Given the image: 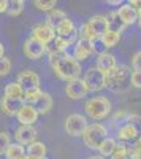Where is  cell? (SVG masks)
I'll list each match as a JSON object with an SVG mask.
<instances>
[{"instance_id":"cell-33","label":"cell","mask_w":141,"mask_h":159,"mask_svg":"<svg viewBox=\"0 0 141 159\" xmlns=\"http://www.w3.org/2000/svg\"><path fill=\"white\" fill-rule=\"evenodd\" d=\"M10 70H11V61L8 59V57H2L0 59V76H5V75H8L10 73Z\"/></svg>"},{"instance_id":"cell-11","label":"cell","mask_w":141,"mask_h":159,"mask_svg":"<svg viewBox=\"0 0 141 159\" xmlns=\"http://www.w3.org/2000/svg\"><path fill=\"white\" fill-rule=\"evenodd\" d=\"M36 137H38V132L33 126H21L15 132L16 143L22 145V147L24 145H30V143L36 142Z\"/></svg>"},{"instance_id":"cell-19","label":"cell","mask_w":141,"mask_h":159,"mask_svg":"<svg viewBox=\"0 0 141 159\" xmlns=\"http://www.w3.org/2000/svg\"><path fill=\"white\" fill-rule=\"evenodd\" d=\"M46 153H48V148H46V145L43 142H33L27 147V150H25V154H27L30 159L46 157Z\"/></svg>"},{"instance_id":"cell-39","label":"cell","mask_w":141,"mask_h":159,"mask_svg":"<svg viewBox=\"0 0 141 159\" xmlns=\"http://www.w3.org/2000/svg\"><path fill=\"white\" fill-rule=\"evenodd\" d=\"M129 159H141V150H138L136 147H130L129 148Z\"/></svg>"},{"instance_id":"cell-40","label":"cell","mask_w":141,"mask_h":159,"mask_svg":"<svg viewBox=\"0 0 141 159\" xmlns=\"http://www.w3.org/2000/svg\"><path fill=\"white\" fill-rule=\"evenodd\" d=\"M127 115L129 113H125V111H118L116 115H114V121H125V118H127Z\"/></svg>"},{"instance_id":"cell-45","label":"cell","mask_w":141,"mask_h":159,"mask_svg":"<svg viewBox=\"0 0 141 159\" xmlns=\"http://www.w3.org/2000/svg\"><path fill=\"white\" fill-rule=\"evenodd\" d=\"M87 159H105V157H101V156H91V157H87Z\"/></svg>"},{"instance_id":"cell-22","label":"cell","mask_w":141,"mask_h":159,"mask_svg":"<svg viewBox=\"0 0 141 159\" xmlns=\"http://www.w3.org/2000/svg\"><path fill=\"white\" fill-rule=\"evenodd\" d=\"M67 18H68V16H67L65 11H62V10H59V8H54V10H51V11L48 13L46 24L49 25V27L54 29L59 22H62L63 19H67Z\"/></svg>"},{"instance_id":"cell-1","label":"cell","mask_w":141,"mask_h":159,"mask_svg":"<svg viewBox=\"0 0 141 159\" xmlns=\"http://www.w3.org/2000/svg\"><path fill=\"white\" fill-rule=\"evenodd\" d=\"M51 65H53L54 73L67 83L71 81V80L79 78V75H81V64L73 56L67 54V52H62Z\"/></svg>"},{"instance_id":"cell-4","label":"cell","mask_w":141,"mask_h":159,"mask_svg":"<svg viewBox=\"0 0 141 159\" xmlns=\"http://www.w3.org/2000/svg\"><path fill=\"white\" fill-rule=\"evenodd\" d=\"M84 110L87 113V116H91L92 119L98 121V119H103L111 113V102L106 97H92L89 99L84 105Z\"/></svg>"},{"instance_id":"cell-12","label":"cell","mask_w":141,"mask_h":159,"mask_svg":"<svg viewBox=\"0 0 141 159\" xmlns=\"http://www.w3.org/2000/svg\"><path fill=\"white\" fill-rule=\"evenodd\" d=\"M24 91L32 89V88H40V76L32 70H24L18 75V81H16Z\"/></svg>"},{"instance_id":"cell-41","label":"cell","mask_w":141,"mask_h":159,"mask_svg":"<svg viewBox=\"0 0 141 159\" xmlns=\"http://www.w3.org/2000/svg\"><path fill=\"white\" fill-rule=\"evenodd\" d=\"M8 10V0H0V13H6Z\"/></svg>"},{"instance_id":"cell-21","label":"cell","mask_w":141,"mask_h":159,"mask_svg":"<svg viewBox=\"0 0 141 159\" xmlns=\"http://www.w3.org/2000/svg\"><path fill=\"white\" fill-rule=\"evenodd\" d=\"M106 19H108V30H113V32H118V34H121L127 25L121 21V18L118 16V11H111L109 15L106 16Z\"/></svg>"},{"instance_id":"cell-44","label":"cell","mask_w":141,"mask_h":159,"mask_svg":"<svg viewBox=\"0 0 141 159\" xmlns=\"http://www.w3.org/2000/svg\"><path fill=\"white\" fill-rule=\"evenodd\" d=\"M108 3H109V5H121V2H119V0H109Z\"/></svg>"},{"instance_id":"cell-47","label":"cell","mask_w":141,"mask_h":159,"mask_svg":"<svg viewBox=\"0 0 141 159\" xmlns=\"http://www.w3.org/2000/svg\"><path fill=\"white\" fill-rule=\"evenodd\" d=\"M41 159H46V157H41Z\"/></svg>"},{"instance_id":"cell-32","label":"cell","mask_w":141,"mask_h":159,"mask_svg":"<svg viewBox=\"0 0 141 159\" xmlns=\"http://www.w3.org/2000/svg\"><path fill=\"white\" fill-rule=\"evenodd\" d=\"M35 8L36 10H40V11H51V10H54L56 8V0H49V2H43V0H35L33 2Z\"/></svg>"},{"instance_id":"cell-46","label":"cell","mask_w":141,"mask_h":159,"mask_svg":"<svg viewBox=\"0 0 141 159\" xmlns=\"http://www.w3.org/2000/svg\"><path fill=\"white\" fill-rule=\"evenodd\" d=\"M19 159H30V157H29V156H27V154H24V156H21V157H19Z\"/></svg>"},{"instance_id":"cell-36","label":"cell","mask_w":141,"mask_h":159,"mask_svg":"<svg viewBox=\"0 0 141 159\" xmlns=\"http://www.w3.org/2000/svg\"><path fill=\"white\" fill-rule=\"evenodd\" d=\"M130 84H132L133 88L141 89V72H138V70H133V72H132V76H130Z\"/></svg>"},{"instance_id":"cell-24","label":"cell","mask_w":141,"mask_h":159,"mask_svg":"<svg viewBox=\"0 0 141 159\" xmlns=\"http://www.w3.org/2000/svg\"><path fill=\"white\" fill-rule=\"evenodd\" d=\"M8 99H24V89L18 83H8L5 86V96Z\"/></svg>"},{"instance_id":"cell-6","label":"cell","mask_w":141,"mask_h":159,"mask_svg":"<svg viewBox=\"0 0 141 159\" xmlns=\"http://www.w3.org/2000/svg\"><path fill=\"white\" fill-rule=\"evenodd\" d=\"M87 126L89 124H87L86 116H83L79 113L68 115L67 119H65V132L71 137H81Z\"/></svg>"},{"instance_id":"cell-5","label":"cell","mask_w":141,"mask_h":159,"mask_svg":"<svg viewBox=\"0 0 141 159\" xmlns=\"http://www.w3.org/2000/svg\"><path fill=\"white\" fill-rule=\"evenodd\" d=\"M83 81H84L87 91L98 92V91H101L103 88H106V73L98 70L97 67H91V69L86 72Z\"/></svg>"},{"instance_id":"cell-8","label":"cell","mask_w":141,"mask_h":159,"mask_svg":"<svg viewBox=\"0 0 141 159\" xmlns=\"http://www.w3.org/2000/svg\"><path fill=\"white\" fill-rule=\"evenodd\" d=\"M87 92L89 91H87V88H86V84H84V81L81 78L71 80V81H68L67 86H65V94L71 100H79V99L86 97Z\"/></svg>"},{"instance_id":"cell-17","label":"cell","mask_w":141,"mask_h":159,"mask_svg":"<svg viewBox=\"0 0 141 159\" xmlns=\"http://www.w3.org/2000/svg\"><path fill=\"white\" fill-rule=\"evenodd\" d=\"M116 57H114L111 52H101L97 57V69L101 70L103 73H108L109 70H113L116 67Z\"/></svg>"},{"instance_id":"cell-38","label":"cell","mask_w":141,"mask_h":159,"mask_svg":"<svg viewBox=\"0 0 141 159\" xmlns=\"http://www.w3.org/2000/svg\"><path fill=\"white\" fill-rule=\"evenodd\" d=\"M125 121H127V124L136 126V124H139V123H141V116H139V115H136V113H133V115H127Z\"/></svg>"},{"instance_id":"cell-35","label":"cell","mask_w":141,"mask_h":159,"mask_svg":"<svg viewBox=\"0 0 141 159\" xmlns=\"http://www.w3.org/2000/svg\"><path fill=\"white\" fill-rule=\"evenodd\" d=\"M91 43H92L94 52H97V54H101V52H106V48L103 46V43H101V40H100V37L94 38V40H92Z\"/></svg>"},{"instance_id":"cell-7","label":"cell","mask_w":141,"mask_h":159,"mask_svg":"<svg viewBox=\"0 0 141 159\" xmlns=\"http://www.w3.org/2000/svg\"><path fill=\"white\" fill-rule=\"evenodd\" d=\"M32 38L36 40V42H40L41 45L48 46L54 42L56 38V30L53 27H49V25L45 22V24H38L32 29Z\"/></svg>"},{"instance_id":"cell-25","label":"cell","mask_w":141,"mask_h":159,"mask_svg":"<svg viewBox=\"0 0 141 159\" xmlns=\"http://www.w3.org/2000/svg\"><path fill=\"white\" fill-rule=\"evenodd\" d=\"M100 40H101V43H103L105 48H113V46H116L121 42V34L108 30V32H105L103 35L100 37Z\"/></svg>"},{"instance_id":"cell-16","label":"cell","mask_w":141,"mask_h":159,"mask_svg":"<svg viewBox=\"0 0 141 159\" xmlns=\"http://www.w3.org/2000/svg\"><path fill=\"white\" fill-rule=\"evenodd\" d=\"M118 16L121 18V21L125 24V25H132L138 21V13H136V8L130 7L129 3L125 5H121L119 10H118Z\"/></svg>"},{"instance_id":"cell-18","label":"cell","mask_w":141,"mask_h":159,"mask_svg":"<svg viewBox=\"0 0 141 159\" xmlns=\"http://www.w3.org/2000/svg\"><path fill=\"white\" fill-rule=\"evenodd\" d=\"M54 30H56V37H65V38L78 34V30H76V27H75V22L70 18H67V19H63L62 22H59L54 27Z\"/></svg>"},{"instance_id":"cell-30","label":"cell","mask_w":141,"mask_h":159,"mask_svg":"<svg viewBox=\"0 0 141 159\" xmlns=\"http://www.w3.org/2000/svg\"><path fill=\"white\" fill-rule=\"evenodd\" d=\"M129 145H125L124 142H119L116 145V150H114V153L109 156L111 159H129Z\"/></svg>"},{"instance_id":"cell-42","label":"cell","mask_w":141,"mask_h":159,"mask_svg":"<svg viewBox=\"0 0 141 159\" xmlns=\"http://www.w3.org/2000/svg\"><path fill=\"white\" fill-rule=\"evenodd\" d=\"M136 13H138V24H139V29H141V5L136 8Z\"/></svg>"},{"instance_id":"cell-15","label":"cell","mask_w":141,"mask_h":159,"mask_svg":"<svg viewBox=\"0 0 141 159\" xmlns=\"http://www.w3.org/2000/svg\"><path fill=\"white\" fill-rule=\"evenodd\" d=\"M87 24H89V27L92 29V32H94L95 37H101L105 32H108V19L103 15L92 16L91 19L87 21Z\"/></svg>"},{"instance_id":"cell-9","label":"cell","mask_w":141,"mask_h":159,"mask_svg":"<svg viewBox=\"0 0 141 159\" xmlns=\"http://www.w3.org/2000/svg\"><path fill=\"white\" fill-rule=\"evenodd\" d=\"M38 116L40 115H38V110L35 108V105H29V103H24L16 115L21 126H33L36 123Z\"/></svg>"},{"instance_id":"cell-37","label":"cell","mask_w":141,"mask_h":159,"mask_svg":"<svg viewBox=\"0 0 141 159\" xmlns=\"http://www.w3.org/2000/svg\"><path fill=\"white\" fill-rule=\"evenodd\" d=\"M132 67H133V70L141 72V51L135 52V56L132 57Z\"/></svg>"},{"instance_id":"cell-23","label":"cell","mask_w":141,"mask_h":159,"mask_svg":"<svg viewBox=\"0 0 141 159\" xmlns=\"http://www.w3.org/2000/svg\"><path fill=\"white\" fill-rule=\"evenodd\" d=\"M35 108L38 110V115H46L51 111V108H53V97H51V94H48V92H43L41 99L36 102Z\"/></svg>"},{"instance_id":"cell-28","label":"cell","mask_w":141,"mask_h":159,"mask_svg":"<svg viewBox=\"0 0 141 159\" xmlns=\"http://www.w3.org/2000/svg\"><path fill=\"white\" fill-rule=\"evenodd\" d=\"M116 145H118V142L114 140V139H105L103 140V143L100 145V148H98V151H100V156L101 157H106V156H111L113 153H114V150H116Z\"/></svg>"},{"instance_id":"cell-29","label":"cell","mask_w":141,"mask_h":159,"mask_svg":"<svg viewBox=\"0 0 141 159\" xmlns=\"http://www.w3.org/2000/svg\"><path fill=\"white\" fill-rule=\"evenodd\" d=\"M24 5H25L24 0H10L6 13L10 16H19L21 13L24 11Z\"/></svg>"},{"instance_id":"cell-34","label":"cell","mask_w":141,"mask_h":159,"mask_svg":"<svg viewBox=\"0 0 141 159\" xmlns=\"http://www.w3.org/2000/svg\"><path fill=\"white\" fill-rule=\"evenodd\" d=\"M10 135L6 132H0V154H5L6 148L10 147Z\"/></svg>"},{"instance_id":"cell-43","label":"cell","mask_w":141,"mask_h":159,"mask_svg":"<svg viewBox=\"0 0 141 159\" xmlns=\"http://www.w3.org/2000/svg\"><path fill=\"white\" fill-rule=\"evenodd\" d=\"M5 56V48H3V45H2V42H0V59H2Z\"/></svg>"},{"instance_id":"cell-26","label":"cell","mask_w":141,"mask_h":159,"mask_svg":"<svg viewBox=\"0 0 141 159\" xmlns=\"http://www.w3.org/2000/svg\"><path fill=\"white\" fill-rule=\"evenodd\" d=\"M41 96H43V91L40 88L27 89V91H24V102L29 105H36V102L41 99Z\"/></svg>"},{"instance_id":"cell-2","label":"cell","mask_w":141,"mask_h":159,"mask_svg":"<svg viewBox=\"0 0 141 159\" xmlns=\"http://www.w3.org/2000/svg\"><path fill=\"white\" fill-rule=\"evenodd\" d=\"M130 76L132 70L127 65H116L106 73V88L114 92H122L127 89V84H130Z\"/></svg>"},{"instance_id":"cell-10","label":"cell","mask_w":141,"mask_h":159,"mask_svg":"<svg viewBox=\"0 0 141 159\" xmlns=\"http://www.w3.org/2000/svg\"><path fill=\"white\" fill-rule=\"evenodd\" d=\"M22 49H24L25 57H29L32 61H36V59L43 57V54L46 52V46L41 45L40 42H36V40H33L32 37L24 42V48Z\"/></svg>"},{"instance_id":"cell-31","label":"cell","mask_w":141,"mask_h":159,"mask_svg":"<svg viewBox=\"0 0 141 159\" xmlns=\"http://www.w3.org/2000/svg\"><path fill=\"white\" fill-rule=\"evenodd\" d=\"M78 35H79V40H87V42H92L94 38H97L92 32V29L89 27V24L84 22L79 25V29H78Z\"/></svg>"},{"instance_id":"cell-14","label":"cell","mask_w":141,"mask_h":159,"mask_svg":"<svg viewBox=\"0 0 141 159\" xmlns=\"http://www.w3.org/2000/svg\"><path fill=\"white\" fill-rule=\"evenodd\" d=\"M24 99H8V97H2L0 100V108L6 116H16L18 111L21 110V107L24 105Z\"/></svg>"},{"instance_id":"cell-27","label":"cell","mask_w":141,"mask_h":159,"mask_svg":"<svg viewBox=\"0 0 141 159\" xmlns=\"http://www.w3.org/2000/svg\"><path fill=\"white\" fill-rule=\"evenodd\" d=\"M25 154V148L19 143H10V147L5 151V157L6 159H19L21 156Z\"/></svg>"},{"instance_id":"cell-20","label":"cell","mask_w":141,"mask_h":159,"mask_svg":"<svg viewBox=\"0 0 141 159\" xmlns=\"http://www.w3.org/2000/svg\"><path fill=\"white\" fill-rule=\"evenodd\" d=\"M139 137V132L136 129V126L132 124H125L118 130V139L121 142H129V140H136Z\"/></svg>"},{"instance_id":"cell-3","label":"cell","mask_w":141,"mask_h":159,"mask_svg":"<svg viewBox=\"0 0 141 159\" xmlns=\"http://www.w3.org/2000/svg\"><path fill=\"white\" fill-rule=\"evenodd\" d=\"M105 139H108V130L105 126H101L98 123L89 124L83 134V140L86 143V147L91 150H98Z\"/></svg>"},{"instance_id":"cell-13","label":"cell","mask_w":141,"mask_h":159,"mask_svg":"<svg viewBox=\"0 0 141 159\" xmlns=\"http://www.w3.org/2000/svg\"><path fill=\"white\" fill-rule=\"evenodd\" d=\"M94 52V48H92V43L87 42V40H78L75 43V51H73V57L78 61L79 64L83 61H87L89 57L92 56Z\"/></svg>"}]
</instances>
